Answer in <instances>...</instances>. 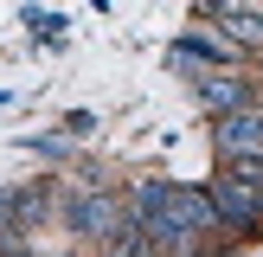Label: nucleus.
Returning a JSON list of instances; mask_svg holds the SVG:
<instances>
[{"label":"nucleus","instance_id":"3","mask_svg":"<svg viewBox=\"0 0 263 257\" xmlns=\"http://www.w3.org/2000/svg\"><path fill=\"white\" fill-rule=\"evenodd\" d=\"M199 103H205L212 116L244 109V103H251V84H244V77H231V71H212V77H199Z\"/></svg>","mask_w":263,"mask_h":257},{"label":"nucleus","instance_id":"5","mask_svg":"<svg viewBox=\"0 0 263 257\" xmlns=\"http://www.w3.org/2000/svg\"><path fill=\"white\" fill-rule=\"evenodd\" d=\"M26 26H32V32H45V39H58V32H64L58 13H26Z\"/></svg>","mask_w":263,"mask_h":257},{"label":"nucleus","instance_id":"2","mask_svg":"<svg viewBox=\"0 0 263 257\" xmlns=\"http://www.w3.org/2000/svg\"><path fill=\"white\" fill-rule=\"evenodd\" d=\"M71 225L109 244L116 231H122V212H116V199H109V193H77V199H71Z\"/></svg>","mask_w":263,"mask_h":257},{"label":"nucleus","instance_id":"1","mask_svg":"<svg viewBox=\"0 0 263 257\" xmlns=\"http://www.w3.org/2000/svg\"><path fill=\"white\" fill-rule=\"evenodd\" d=\"M212 141H218V154L225 161H238V154H263V109H225L218 116V128H212Z\"/></svg>","mask_w":263,"mask_h":257},{"label":"nucleus","instance_id":"4","mask_svg":"<svg viewBox=\"0 0 263 257\" xmlns=\"http://www.w3.org/2000/svg\"><path fill=\"white\" fill-rule=\"evenodd\" d=\"M225 39H231V45H263V13H231Z\"/></svg>","mask_w":263,"mask_h":257}]
</instances>
